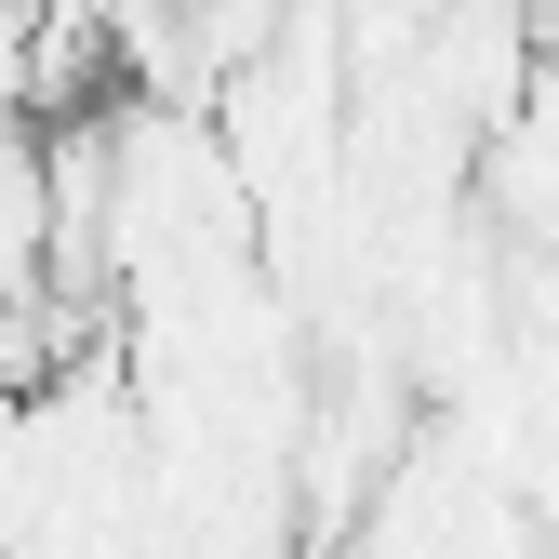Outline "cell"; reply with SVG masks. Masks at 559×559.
I'll return each mask as SVG.
<instances>
[{
  "label": "cell",
  "mask_w": 559,
  "mask_h": 559,
  "mask_svg": "<svg viewBox=\"0 0 559 559\" xmlns=\"http://www.w3.org/2000/svg\"><path fill=\"white\" fill-rule=\"evenodd\" d=\"M479 214L533 280H559V67L520 94V120L479 133Z\"/></svg>",
  "instance_id": "obj_1"
}]
</instances>
